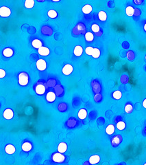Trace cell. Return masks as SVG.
<instances>
[{"instance_id": "1", "label": "cell", "mask_w": 146, "mask_h": 165, "mask_svg": "<svg viewBox=\"0 0 146 165\" xmlns=\"http://www.w3.org/2000/svg\"><path fill=\"white\" fill-rule=\"evenodd\" d=\"M86 53L94 58H98L100 56V50L98 48H93L92 47H87L86 48Z\"/></svg>"}, {"instance_id": "2", "label": "cell", "mask_w": 146, "mask_h": 165, "mask_svg": "<svg viewBox=\"0 0 146 165\" xmlns=\"http://www.w3.org/2000/svg\"><path fill=\"white\" fill-rule=\"evenodd\" d=\"M29 81V78H28V75L24 72H22L19 74V83L21 85L25 86L28 83Z\"/></svg>"}, {"instance_id": "3", "label": "cell", "mask_w": 146, "mask_h": 165, "mask_svg": "<svg viewBox=\"0 0 146 165\" xmlns=\"http://www.w3.org/2000/svg\"><path fill=\"white\" fill-rule=\"evenodd\" d=\"M10 14H11V10L10 8L6 6L0 8V16L3 17H9Z\"/></svg>"}, {"instance_id": "4", "label": "cell", "mask_w": 146, "mask_h": 165, "mask_svg": "<svg viewBox=\"0 0 146 165\" xmlns=\"http://www.w3.org/2000/svg\"><path fill=\"white\" fill-rule=\"evenodd\" d=\"M37 67L39 70H45L47 67L45 61L43 59H39L38 61H37Z\"/></svg>"}, {"instance_id": "5", "label": "cell", "mask_w": 146, "mask_h": 165, "mask_svg": "<svg viewBox=\"0 0 146 165\" xmlns=\"http://www.w3.org/2000/svg\"><path fill=\"white\" fill-rule=\"evenodd\" d=\"M65 160L64 156H63L60 153H55L53 156V160L56 162H62Z\"/></svg>"}, {"instance_id": "6", "label": "cell", "mask_w": 146, "mask_h": 165, "mask_svg": "<svg viewBox=\"0 0 146 165\" xmlns=\"http://www.w3.org/2000/svg\"><path fill=\"white\" fill-rule=\"evenodd\" d=\"M72 72H73V67L72 65L69 64L65 65V67L63 69V72L65 75H69Z\"/></svg>"}, {"instance_id": "7", "label": "cell", "mask_w": 146, "mask_h": 165, "mask_svg": "<svg viewBox=\"0 0 146 165\" xmlns=\"http://www.w3.org/2000/svg\"><path fill=\"white\" fill-rule=\"evenodd\" d=\"M13 110L10 109H7L4 111V117L6 118V119H8V120H10L11 118H13Z\"/></svg>"}, {"instance_id": "8", "label": "cell", "mask_w": 146, "mask_h": 165, "mask_svg": "<svg viewBox=\"0 0 146 165\" xmlns=\"http://www.w3.org/2000/svg\"><path fill=\"white\" fill-rule=\"evenodd\" d=\"M38 54L42 56H47L50 54V50L46 47H41L38 50Z\"/></svg>"}, {"instance_id": "9", "label": "cell", "mask_w": 146, "mask_h": 165, "mask_svg": "<svg viewBox=\"0 0 146 165\" xmlns=\"http://www.w3.org/2000/svg\"><path fill=\"white\" fill-rule=\"evenodd\" d=\"M35 91L38 94H43L45 92V87L42 84H39L36 87Z\"/></svg>"}, {"instance_id": "10", "label": "cell", "mask_w": 146, "mask_h": 165, "mask_svg": "<svg viewBox=\"0 0 146 165\" xmlns=\"http://www.w3.org/2000/svg\"><path fill=\"white\" fill-rule=\"evenodd\" d=\"M5 151L8 154H13V153H15V147L13 145H12V144H8V145H7L6 147Z\"/></svg>"}, {"instance_id": "11", "label": "cell", "mask_w": 146, "mask_h": 165, "mask_svg": "<svg viewBox=\"0 0 146 165\" xmlns=\"http://www.w3.org/2000/svg\"><path fill=\"white\" fill-rule=\"evenodd\" d=\"M83 52V49L80 45H77L74 49V54L77 57H80Z\"/></svg>"}, {"instance_id": "12", "label": "cell", "mask_w": 146, "mask_h": 165, "mask_svg": "<svg viewBox=\"0 0 146 165\" xmlns=\"http://www.w3.org/2000/svg\"><path fill=\"white\" fill-rule=\"evenodd\" d=\"M67 149V145L65 143H61L58 145V150L60 153H65Z\"/></svg>"}, {"instance_id": "13", "label": "cell", "mask_w": 146, "mask_h": 165, "mask_svg": "<svg viewBox=\"0 0 146 165\" xmlns=\"http://www.w3.org/2000/svg\"><path fill=\"white\" fill-rule=\"evenodd\" d=\"M46 98H47V101H49V102H53L56 99V95H55V94L54 93V92H49V93L47 94Z\"/></svg>"}, {"instance_id": "14", "label": "cell", "mask_w": 146, "mask_h": 165, "mask_svg": "<svg viewBox=\"0 0 146 165\" xmlns=\"http://www.w3.org/2000/svg\"><path fill=\"white\" fill-rule=\"evenodd\" d=\"M100 160V158L98 156H93L89 159V162L91 164H96L99 162Z\"/></svg>"}, {"instance_id": "15", "label": "cell", "mask_w": 146, "mask_h": 165, "mask_svg": "<svg viewBox=\"0 0 146 165\" xmlns=\"http://www.w3.org/2000/svg\"><path fill=\"white\" fill-rule=\"evenodd\" d=\"M3 54L5 57H10L11 56H13V51L11 48H6L3 51Z\"/></svg>"}, {"instance_id": "16", "label": "cell", "mask_w": 146, "mask_h": 165, "mask_svg": "<svg viewBox=\"0 0 146 165\" xmlns=\"http://www.w3.org/2000/svg\"><path fill=\"white\" fill-rule=\"evenodd\" d=\"M32 44L33 47H34L35 48H40L41 47H42V42L38 39H34L32 41Z\"/></svg>"}, {"instance_id": "17", "label": "cell", "mask_w": 146, "mask_h": 165, "mask_svg": "<svg viewBox=\"0 0 146 165\" xmlns=\"http://www.w3.org/2000/svg\"><path fill=\"white\" fill-rule=\"evenodd\" d=\"M32 149V145L29 143H25L22 145V149L24 151H29Z\"/></svg>"}, {"instance_id": "18", "label": "cell", "mask_w": 146, "mask_h": 165, "mask_svg": "<svg viewBox=\"0 0 146 165\" xmlns=\"http://www.w3.org/2000/svg\"><path fill=\"white\" fill-rule=\"evenodd\" d=\"M92 10V7L90 6V5H85L84 7L82 8V12L84 13V14H88L91 12Z\"/></svg>"}, {"instance_id": "19", "label": "cell", "mask_w": 146, "mask_h": 165, "mask_svg": "<svg viewBox=\"0 0 146 165\" xmlns=\"http://www.w3.org/2000/svg\"><path fill=\"white\" fill-rule=\"evenodd\" d=\"M78 117L80 119H84L87 117V111L84 109H82L79 111L78 113Z\"/></svg>"}, {"instance_id": "20", "label": "cell", "mask_w": 146, "mask_h": 165, "mask_svg": "<svg viewBox=\"0 0 146 165\" xmlns=\"http://www.w3.org/2000/svg\"><path fill=\"white\" fill-rule=\"evenodd\" d=\"M98 17L101 21H106L107 19V15L104 11H100L98 14Z\"/></svg>"}, {"instance_id": "21", "label": "cell", "mask_w": 146, "mask_h": 165, "mask_svg": "<svg viewBox=\"0 0 146 165\" xmlns=\"http://www.w3.org/2000/svg\"><path fill=\"white\" fill-rule=\"evenodd\" d=\"M106 131V133H107L108 134H109V135L113 134L114 133V131H115V127H114V125H108V126L107 127Z\"/></svg>"}, {"instance_id": "22", "label": "cell", "mask_w": 146, "mask_h": 165, "mask_svg": "<svg viewBox=\"0 0 146 165\" xmlns=\"http://www.w3.org/2000/svg\"><path fill=\"white\" fill-rule=\"evenodd\" d=\"M34 1L33 0H27L25 2V7L28 8H31L34 6Z\"/></svg>"}, {"instance_id": "23", "label": "cell", "mask_w": 146, "mask_h": 165, "mask_svg": "<svg viewBox=\"0 0 146 165\" xmlns=\"http://www.w3.org/2000/svg\"><path fill=\"white\" fill-rule=\"evenodd\" d=\"M125 13L126 14H128V16H132L134 14V8L131 6H128V7L126 8L125 9Z\"/></svg>"}, {"instance_id": "24", "label": "cell", "mask_w": 146, "mask_h": 165, "mask_svg": "<svg viewBox=\"0 0 146 165\" xmlns=\"http://www.w3.org/2000/svg\"><path fill=\"white\" fill-rule=\"evenodd\" d=\"M121 140V137L119 136H115L113 138V139L112 140V143L113 144H119L120 143Z\"/></svg>"}, {"instance_id": "25", "label": "cell", "mask_w": 146, "mask_h": 165, "mask_svg": "<svg viewBox=\"0 0 146 165\" xmlns=\"http://www.w3.org/2000/svg\"><path fill=\"white\" fill-rule=\"evenodd\" d=\"M85 38H86L87 41H91L93 40L94 36H93V35L92 33H91V32H87V33H86V35H85Z\"/></svg>"}, {"instance_id": "26", "label": "cell", "mask_w": 146, "mask_h": 165, "mask_svg": "<svg viewBox=\"0 0 146 165\" xmlns=\"http://www.w3.org/2000/svg\"><path fill=\"white\" fill-rule=\"evenodd\" d=\"M48 16L50 18H56L57 17V13L54 10H51L48 12Z\"/></svg>"}, {"instance_id": "27", "label": "cell", "mask_w": 146, "mask_h": 165, "mask_svg": "<svg viewBox=\"0 0 146 165\" xmlns=\"http://www.w3.org/2000/svg\"><path fill=\"white\" fill-rule=\"evenodd\" d=\"M125 125L124 122H122V121H120L117 123V129H119V130H123L125 128Z\"/></svg>"}, {"instance_id": "28", "label": "cell", "mask_w": 146, "mask_h": 165, "mask_svg": "<svg viewBox=\"0 0 146 165\" xmlns=\"http://www.w3.org/2000/svg\"><path fill=\"white\" fill-rule=\"evenodd\" d=\"M122 94H121V92H119V91H116L113 93V97L115 98V99H119L121 98Z\"/></svg>"}, {"instance_id": "29", "label": "cell", "mask_w": 146, "mask_h": 165, "mask_svg": "<svg viewBox=\"0 0 146 165\" xmlns=\"http://www.w3.org/2000/svg\"><path fill=\"white\" fill-rule=\"evenodd\" d=\"M91 28H92V30L95 32H97L100 31V26L97 24H93L92 26H91Z\"/></svg>"}, {"instance_id": "30", "label": "cell", "mask_w": 146, "mask_h": 165, "mask_svg": "<svg viewBox=\"0 0 146 165\" xmlns=\"http://www.w3.org/2000/svg\"><path fill=\"white\" fill-rule=\"evenodd\" d=\"M132 106L131 105H127L125 107V111L127 112V113H130L132 111Z\"/></svg>"}, {"instance_id": "31", "label": "cell", "mask_w": 146, "mask_h": 165, "mask_svg": "<svg viewBox=\"0 0 146 165\" xmlns=\"http://www.w3.org/2000/svg\"><path fill=\"white\" fill-rule=\"evenodd\" d=\"M5 76H6V72H5L4 70L0 69V79L4 78Z\"/></svg>"}, {"instance_id": "32", "label": "cell", "mask_w": 146, "mask_h": 165, "mask_svg": "<svg viewBox=\"0 0 146 165\" xmlns=\"http://www.w3.org/2000/svg\"><path fill=\"white\" fill-rule=\"evenodd\" d=\"M146 100H145V101H143V107H145V108L146 107Z\"/></svg>"}]
</instances>
